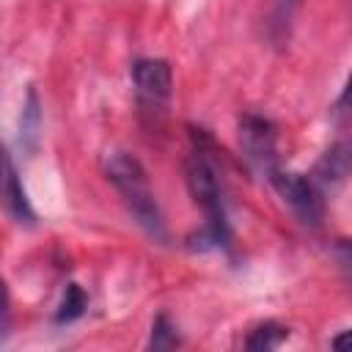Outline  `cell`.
Returning <instances> with one entry per match:
<instances>
[{
    "label": "cell",
    "instance_id": "52a82bcc",
    "mask_svg": "<svg viewBox=\"0 0 352 352\" xmlns=\"http://www.w3.org/2000/svg\"><path fill=\"white\" fill-rule=\"evenodd\" d=\"M349 170H352V143L338 140V143H333V146L322 154V160L316 162L314 179H316L319 187H336L338 182L346 179Z\"/></svg>",
    "mask_w": 352,
    "mask_h": 352
},
{
    "label": "cell",
    "instance_id": "5bb4252c",
    "mask_svg": "<svg viewBox=\"0 0 352 352\" xmlns=\"http://www.w3.org/2000/svg\"><path fill=\"white\" fill-rule=\"evenodd\" d=\"M330 346H333V349H338V352H352V330L338 333V336L330 341Z\"/></svg>",
    "mask_w": 352,
    "mask_h": 352
},
{
    "label": "cell",
    "instance_id": "9c48e42d",
    "mask_svg": "<svg viewBox=\"0 0 352 352\" xmlns=\"http://www.w3.org/2000/svg\"><path fill=\"white\" fill-rule=\"evenodd\" d=\"M286 338H289V327H283L280 322H261V324H256L248 333L245 349H250V352H267V349L280 346Z\"/></svg>",
    "mask_w": 352,
    "mask_h": 352
},
{
    "label": "cell",
    "instance_id": "8fae6325",
    "mask_svg": "<svg viewBox=\"0 0 352 352\" xmlns=\"http://www.w3.org/2000/svg\"><path fill=\"white\" fill-rule=\"evenodd\" d=\"M179 344V336H176V327L170 324V319L165 314H157L154 324H151V338H148V346L151 349H170Z\"/></svg>",
    "mask_w": 352,
    "mask_h": 352
},
{
    "label": "cell",
    "instance_id": "5b68a950",
    "mask_svg": "<svg viewBox=\"0 0 352 352\" xmlns=\"http://www.w3.org/2000/svg\"><path fill=\"white\" fill-rule=\"evenodd\" d=\"M132 82L138 88V96L146 107L162 110L173 91V72L170 63L162 58H140L132 63Z\"/></svg>",
    "mask_w": 352,
    "mask_h": 352
},
{
    "label": "cell",
    "instance_id": "8992f818",
    "mask_svg": "<svg viewBox=\"0 0 352 352\" xmlns=\"http://www.w3.org/2000/svg\"><path fill=\"white\" fill-rule=\"evenodd\" d=\"M3 168H6V176H3V195H6V209H8V214H11L19 226H25V228L36 226V212H33V206H30V201H28V192H25V187H22V179H19V173H16V165H14L11 154L3 157Z\"/></svg>",
    "mask_w": 352,
    "mask_h": 352
},
{
    "label": "cell",
    "instance_id": "30bf717a",
    "mask_svg": "<svg viewBox=\"0 0 352 352\" xmlns=\"http://www.w3.org/2000/svg\"><path fill=\"white\" fill-rule=\"evenodd\" d=\"M85 308H88L85 292L77 283H69L66 292H63V300H60V305L55 311V322L58 324H72V322H77L85 314Z\"/></svg>",
    "mask_w": 352,
    "mask_h": 352
},
{
    "label": "cell",
    "instance_id": "7a4b0ae2",
    "mask_svg": "<svg viewBox=\"0 0 352 352\" xmlns=\"http://www.w3.org/2000/svg\"><path fill=\"white\" fill-rule=\"evenodd\" d=\"M104 173L113 182V187L121 192V198H124L126 209L132 212L135 223L154 242H165L168 239L165 220H162L160 204L154 198V190L148 184V176H146V168L140 165V160L132 157V154H126V151H116V154L107 157Z\"/></svg>",
    "mask_w": 352,
    "mask_h": 352
},
{
    "label": "cell",
    "instance_id": "4fadbf2b",
    "mask_svg": "<svg viewBox=\"0 0 352 352\" xmlns=\"http://www.w3.org/2000/svg\"><path fill=\"white\" fill-rule=\"evenodd\" d=\"M336 110H338V113L352 110V74H349V80H346V85H344V91H341L338 102H336Z\"/></svg>",
    "mask_w": 352,
    "mask_h": 352
},
{
    "label": "cell",
    "instance_id": "ba28073f",
    "mask_svg": "<svg viewBox=\"0 0 352 352\" xmlns=\"http://www.w3.org/2000/svg\"><path fill=\"white\" fill-rule=\"evenodd\" d=\"M38 138H41V102H38L36 88L30 85L25 104H22V116H19V146L28 154H33L38 146Z\"/></svg>",
    "mask_w": 352,
    "mask_h": 352
},
{
    "label": "cell",
    "instance_id": "277c9868",
    "mask_svg": "<svg viewBox=\"0 0 352 352\" xmlns=\"http://www.w3.org/2000/svg\"><path fill=\"white\" fill-rule=\"evenodd\" d=\"M239 151L256 173H264L270 179L278 170V146H275L272 121L253 116V113L242 116L239 118Z\"/></svg>",
    "mask_w": 352,
    "mask_h": 352
},
{
    "label": "cell",
    "instance_id": "7c38bea8",
    "mask_svg": "<svg viewBox=\"0 0 352 352\" xmlns=\"http://www.w3.org/2000/svg\"><path fill=\"white\" fill-rule=\"evenodd\" d=\"M333 258H336L338 270L344 272V278L352 283V239H336V245H333Z\"/></svg>",
    "mask_w": 352,
    "mask_h": 352
},
{
    "label": "cell",
    "instance_id": "3957f363",
    "mask_svg": "<svg viewBox=\"0 0 352 352\" xmlns=\"http://www.w3.org/2000/svg\"><path fill=\"white\" fill-rule=\"evenodd\" d=\"M270 182H272L278 195L289 204V209L294 212V217L305 228H319L322 226V220H324V201H322V187L316 184V179L278 168L270 176Z\"/></svg>",
    "mask_w": 352,
    "mask_h": 352
},
{
    "label": "cell",
    "instance_id": "6da1fadb",
    "mask_svg": "<svg viewBox=\"0 0 352 352\" xmlns=\"http://www.w3.org/2000/svg\"><path fill=\"white\" fill-rule=\"evenodd\" d=\"M187 187L195 204L204 209V228L190 236L192 250H220L231 242V223L226 212V190L212 157V140L195 129L192 132V154L187 157Z\"/></svg>",
    "mask_w": 352,
    "mask_h": 352
}]
</instances>
